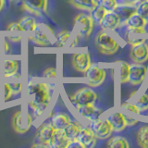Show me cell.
I'll return each instance as SVG.
<instances>
[{
  "instance_id": "obj_7",
  "label": "cell",
  "mask_w": 148,
  "mask_h": 148,
  "mask_svg": "<svg viewBox=\"0 0 148 148\" xmlns=\"http://www.w3.org/2000/svg\"><path fill=\"white\" fill-rule=\"evenodd\" d=\"M89 127L92 132L95 134L97 139H101V140H105L111 136L113 132L112 126L110 125L109 121L106 119H96L95 120L90 121Z\"/></svg>"
},
{
  "instance_id": "obj_12",
  "label": "cell",
  "mask_w": 148,
  "mask_h": 148,
  "mask_svg": "<svg viewBox=\"0 0 148 148\" xmlns=\"http://www.w3.org/2000/svg\"><path fill=\"white\" fill-rule=\"evenodd\" d=\"M130 57L134 63H145L148 60V45L143 42L139 45H132L130 49Z\"/></svg>"
},
{
  "instance_id": "obj_19",
  "label": "cell",
  "mask_w": 148,
  "mask_h": 148,
  "mask_svg": "<svg viewBox=\"0 0 148 148\" xmlns=\"http://www.w3.org/2000/svg\"><path fill=\"white\" fill-rule=\"evenodd\" d=\"M71 121V117L63 112H59L55 114L51 118L50 124L55 130H64L68 126V124Z\"/></svg>"
},
{
  "instance_id": "obj_44",
  "label": "cell",
  "mask_w": 148,
  "mask_h": 148,
  "mask_svg": "<svg viewBox=\"0 0 148 148\" xmlns=\"http://www.w3.org/2000/svg\"><path fill=\"white\" fill-rule=\"evenodd\" d=\"M4 6H5V0H0V12L2 11Z\"/></svg>"
},
{
  "instance_id": "obj_3",
  "label": "cell",
  "mask_w": 148,
  "mask_h": 148,
  "mask_svg": "<svg viewBox=\"0 0 148 148\" xmlns=\"http://www.w3.org/2000/svg\"><path fill=\"white\" fill-rule=\"evenodd\" d=\"M95 27V21L90 15L80 13L74 18V29L77 32L78 37L88 38L92 32Z\"/></svg>"
},
{
  "instance_id": "obj_2",
  "label": "cell",
  "mask_w": 148,
  "mask_h": 148,
  "mask_svg": "<svg viewBox=\"0 0 148 148\" xmlns=\"http://www.w3.org/2000/svg\"><path fill=\"white\" fill-rule=\"evenodd\" d=\"M95 45L101 54L111 56L116 54L119 49V43L106 31L101 30L97 32L95 38Z\"/></svg>"
},
{
  "instance_id": "obj_41",
  "label": "cell",
  "mask_w": 148,
  "mask_h": 148,
  "mask_svg": "<svg viewBox=\"0 0 148 148\" xmlns=\"http://www.w3.org/2000/svg\"><path fill=\"white\" fill-rule=\"evenodd\" d=\"M83 148V146L82 145V143L79 142L78 140H72L71 141V143H69V146L68 148Z\"/></svg>"
},
{
  "instance_id": "obj_22",
  "label": "cell",
  "mask_w": 148,
  "mask_h": 148,
  "mask_svg": "<svg viewBox=\"0 0 148 148\" xmlns=\"http://www.w3.org/2000/svg\"><path fill=\"white\" fill-rule=\"evenodd\" d=\"M69 3L78 9L89 12H91L98 4L96 0H69Z\"/></svg>"
},
{
  "instance_id": "obj_10",
  "label": "cell",
  "mask_w": 148,
  "mask_h": 148,
  "mask_svg": "<svg viewBox=\"0 0 148 148\" xmlns=\"http://www.w3.org/2000/svg\"><path fill=\"white\" fill-rule=\"evenodd\" d=\"M32 40L35 42L37 45L48 46L52 45V41L50 39V30L44 24H37L34 31L32 32Z\"/></svg>"
},
{
  "instance_id": "obj_24",
  "label": "cell",
  "mask_w": 148,
  "mask_h": 148,
  "mask_svg": "<svg viewBox=\"0 0 148 148\" xmlns=\"http://www.w3.org/2000/svg\"><path fill=\"white\" fill-rule=\"evenodd\" d=\"M18 69V62L15 59H6L4 61V76L5 78H11Z\"/></svg>"
},
{
  "instance_id": "obj_13",
  "label": "cell",
  "mask_w": 148,
  "mask_h": 148,
  "mask_svg": "<svg viewBox=\"0 0 148 148\" xmlns=\"http://www.w3.org/2000/svg\"><path fill=\"white\" fill-rule=\"evenodd\" d=\"M113 12L119 17L120 22L123 23L132 15L136 13V5L135 3H129V2L119 3L116 7Z\"/></svg>"
},
{
  "instance_id": "obj_35",
  "label": "cell",
  "mask_w": 148,
  "mask_h": 148,
  "mask_svg": "<svg viewBox=\"0 0 148 148\" xmlns=\"http://www.w3.org/2000/svg\"><path fill=\"white\" fill-rule=\"evenodd\" d=\"M120 106H121L122 108L126 109L127 111H129V112H132L135 115H139L141 113L140 109L137 108L136 105L132 104V103H130V102H123V103L120 105Z\"/></svg>"
},
{
  "instance_id": "obj_26",
  "label": "cell",
  "mask_w": 148,
  "mask_h": 148,
  "mask_svg": "<svg viewBox=\"0 0 148 148\" xmlns=\"http://www.w3.org/2000/svg\"><path fill=\"white\" fill-rule=\"evenodd\" d=\"M106 145L111 148H129L130 147V143L127 139L120 135L111 137L108 141Z\"/></svg>"
},
{
  "instance_id": "obj_17",
  "label": "cell",
  "mask_w": 148,
  "mask_h": 148,
  "mask_svg": "<svg viewBox=\"0 0 148 148\" xmlns=\"http://www.w3.org/2000/svg\"><path fill=\"white\" fill-rule=\"evenodd\" d=\"M120 21L119 17L112 12H106L104 18L100 23V27L103 31H114L120 25Z\"/></svg>"
},
{
  "instance_id": "obj_27",
  "label": "cell",
  "mask_w": 148,
  "mask_h": 148,
  "mask_svg": "<svg viewBox=\"0 0 148 148\" xmlns=\"http://www.w3.org/2000/svg\"><path fill=\"white\" fill-rule=\"evenodd\" d=\"M137 143L143 148H148V125H143L136 134Z\"/></svg>"
},
{
  "instance_id": "obj_21",
  "label": "cell",
  "mask_w": 148,
  "mask_h": 148,
  "mask_svg": "<svg viewBox=\"0 0 148 148\" xmlns=\"http://www.w3.org/2000/svg\"><path fill=\"white\" fill-rule=\"evenodd\" d=\"M8 39L12 42H18L21 41L22 36V29L18 24V22H12L8 27Z\"/></svg>"
},
{
  "instance_id": "obj_39",
  "label": "cell",
  "mask_w": 148,
  "mask_h": 148,
  "mask_svg": "<svg viewBox=\"0 0 148 148\" xmlns=\"http://www.w3.org/2000/svg\"><path fill=\"white\" fill-rule=\"evenodd\" d=\"M124 118H125V121H126V125L127 127H133L138 123V120L135 119L132 117H130V116L127 115H124Z\"/></svg>"
},
{
  "instance_id": "obj_37",
  "label": "cell",
  "mask_w": 148,
  "mask_h": 148,
  "mask_svg": "<svg viewBox=\"0 0 148 148\" xmlns=\"http://www.w3.org/2000/svg\"><path fill=\"white\" fill-rule=\"evenodd\" d=\"M44 78H56L57 77V69L55 68H48L44 71Z\"/></svg>"
},
{
  "instance_id": "obj_9",
  "label": "cell",
  "mask_w": 148,
  "mask_h": 148,
  "mask_svg": "<svg viewBox=\"0 0 148 148\" xmlns=\"http://www.w3.org/2000/svg\"><path fill=\"white\" fill-rule=\"evenodd\" d=\"M48 0H22V7L26 11L37 17L47 13Z\"/></svg>"
},
{
  "instance_id": "obj_33",
  "label": "cell",
  "mask_w": 148,
  "mask_h": 148,
  "mask_svg": "<svg viewBox=\"0 0 148 148\" xmlns=\"http://www.w3.org/2000/svg\"><path fill=\"white\" fill-rule=\"evenodd\" d=\"M96 1L106 9V12L114 11V9L119 4L117 0H96Z\"/></svg>"
},
{
  "instance_id": "obj_40",
  "label": "cell",
  "mask_w": 148,
  "mask_h": 148,
  "mask_svg": "<svg viewBox=\"0 0 148 148\" xmlns=\"http://www.w3.org/2000/svg\"><path fill=\"white\" fill-rule=\"evenodd\" d=\"M11 89H12V95H18L21 91V82H14L10 83Z\"/></svg>"
},
{
  "instance_id": "obj_1",
  "label": "cell",
  "mask_w": 148,
  "mask_h": 148,
  "mask_svg": "<svg viewBox=\"0 0 148 148\" xmlns=\"http://www.w3.org/2000/svg\"><path fill=\"white\" fill-rule=\"evenodd\" d=\"M28 103L34 109L35 117H39L49 106L52 92L49 84L43 82H30L28 85Z\"/></svg>"
},
{
  "instance_id": "obj_14",
  "label": "cell",
  "mask_w": 148,
  "mask_h": 148,
  "mask_svg": "<svg viewBox=\"0 0 148 148\" xmlns=\"http://www.w3.org/2000/svg\"><path fill=\"white\" fill-rule=\"evenodd\" d=\"M77 140L82 143L83 148H92L96 145L97 137L89 127H82Z\"/></svg>"
},
{
  "instance_id": "obj_34",
  "label": "cell",
  "mask_w": 148,
  "mask_h": 148,
  "mask_svg": "<svg viewBox=\"0 0 148 148\" xmlns=\"http://www.w3.org/2000/svg\"><path fill=\"white\" fill-rule=\"evenodd\" d=\"M135 105H136L137 108L140 109L141 112L148 110V95L147 94H142L140 95V97L137 99Z\"/></svg>"
},
{
  "instance_id": "obj_23",
  "label": "cell",
  "mask_w": 148,
  "mask_h": 148,
  "mask_svg": "<svg viewBox=\"0 0 148 148\" xmlns=\"http://www.w3.org/2000/svg\"><path fill=\"white\" fill-rule=\"evenodd\" d=\"M82 126L81 123H79L78 121H72L71 120L68 124V126L64 129V131L66 132L69 140L72 141V140H77L79 134H80L82 131Z\"/></svg>"
},
{
  "instance_id": "obj_43",
  "label": "cell",
  "mask_w": 148,
  "mask_h": 148,
  "mask_svg": "<svg viewBox=\"0 0 148 148\" xmlns=\"http://www.w3.org/2000/svg\"><path fill=\"white\" fill-rule=\"evenodd\" d=\"M5 52H6V53L9 52V46H8V43L7 41L5 42Z\"/></svg>"
},
{
  "instance_id": "obj_16",
  "label": "cell",
  "mask_w": 148,
  "mask_h": 148,
  "mask_svg": "<svg viewBox=\"0 0 148 148\" xmlns=\"http://www.w3.org/2000/svg\"><path fill=\"white\" fill-rule=\"evenodd\" d=\"M106 119L108 120L110 125L112 126L113 132H120L127 128L124 114H122L121 112H112L106 117Z\"/></svg>"
},
{
  "instance_id": "obj_46",
  "label": "cell",
  "mask_w": 148,
  "mask_h": 148,
  "mask_svg": "<svg viewBox=\"0 0 148 148\" xmlns=\"http://www.w3.org/2000/svg\"><path fill=\"white\" fill-rule=\"evenodd\" d=\"M7 1H9V2H10V1H12V0H7Z\"/></svg>"
},
{
  "instance_id": "obj_15",
  "label": "cell",
  "mask_w": 148,
  "mask_h": 148,
  "mask_svg": "<svg viewBox=\"0 0 148 148\" xmlns=\"http://www.w3.org/2000/svg\"><path fill=\"white\" fill-rule=\"evenodd\" d=\"M76 109L78 111V113L80 114L82 118L88 119L89 121H92V120H95L96 119L100 118V116L103 113V111L99 108H97L94 104L79 106H76Z\"/></svg>"
},
{
  "instance_id": "obj_5",
  "label": "cell",
  "mask_w": 148,
  "mask_h": 148,
  "mask_svg": "<svg viewBox=\"0 0 148 148\" xmlns=\"http://www.w3.org/2000/svg\"><path fill=\"white\" fill-rule=\"evenodd\" d=\"M84 76L88 85L91 87H98L105 82L106 72L98 64L94 63L91 64L89 69H87L86 72H84Z\"/></svg>"
},
{
  "instance_id": "obj_29",
  "label": "cell",
  "mask_w": 148,
  "mask_h": 148,
  "mask_svg": "<svg viewBox=\"0 0 148 148\" xmlns=\"http://www.w3.org/2000/svg\"><path fill=\"white\" fill-rule=\"evenodd\" d=\"M119 65V77L120 83H127L129 82V73H130V65L129 63L125 61H117Z\"/></svg>"
},
{
  "instance_id": "obj_8",
  "label": "cell",
  "mask_w": 148,
  "mask_h": 148,
  "mask_svg": "<svg viewBox=\"0 0 148 148\" xmlns=\"http://www.w3.org/2000/svg\"><path fill=\"white\" fill-rule=\"evenodd\" d=\"M147 66L140 63H134L130 66L129 82L132 85H139L145 81L147 75Z\"/></svg>"
},
{
  "instance_id": "obj_4",
  "label": "cell",
  "mask_w": 148,
  "mask_h": 148,
  "mask_svg": "<svg viewBox=\"0 0 148 148\" xmlns=\"http://www.w3.org/2000/svg\"><path fill=\"white\" fill-rule=\"evenodd\" d=\"M96 99H97L96 92L92 88L89 87L81 88L75 94L69 97V100H71V104L75 106V108L79 106L95 104Z\"/></svg>"
},
{
  "instance_id": "obj_18",
  "label": "cell",
  "mask_w": 148,
  "mask_h": 148,
  "mask_svg": "<svg viewBox=\"0 0 148 148\" xmlns=\"http://www.w3.org/2000/svg\"><path fill=\"white\" fill-rule=\"evenodd\" d=\"M71 140L67 136L64 130H56L51 141V147L53 148H68Z\"/></svg>"
},
{
  "instance_id": "obj_42",
  "label": "cell",
  "mask_w": 148,
  "mask_h": 148,
  "mask_svg": "<svg viewBox=\"0 0 148 148\" xmlns=\"http://www.w3.org/2000/svg\"><path fill=\"white\" fill-rule=\"evenodd\" d=\"M137 92H138V90H134V91H132V92H131V94L129 95V99L132 98V97H133L134 95H135L137 94Z\"/></svg>"
},
{
  "instance_id": "obj_6",
  "label": "cell",
  "mask_w": 148,
  "mask_h": 148,
  "mask_svg": "<svg viewBox=\"0 0 148 148\" xmlns=\"http://www.w3.org/2000/svg\"><path fill=\"white\" fill-rule=\"evenodd\" d=\"M55 131L56 130L51 126L50 123L43 124L35 134L32 147H51V141Z\"/></svg>"
},
{
  "instance_id": "obj_38",
  "label": "cell",
  "mask_w": 148,
  "mask_h": 148,
  "mask_svg": "<svg viewBox=\"0 0 148 148\" xmlns=\"http://www.w3.org/2000/svg\"><path fill=\"white\" fill-rule=\"evenodd\" d=\"M12 89L10 86V83L6 82L5 83V101H8L10 99V97L12 96Z\"/></svg>"
},
{
  "instance_id": "obj_25",
  "label": "cell",
  "mask_w": 148,
  "mask_h": 148,
  "mask_svg": "<svg viewBox=\"0 0 148 148\" xmlns=\"http://www.w3.org/2000/svg\"><path fill=\"white\" fill-rule=\"evenodd\" d=\"M22 112L21 110L17 111V112L14 114L13 118H12V127L15 130V132L18 133H25L29 128L23 126V122H22Z\"/></svg>"
},
{
  "instance_id": "obj_32",
  "label": "cell",
  "mask_w": 148,
  "mask_h": 148,
  "mask_svg": "<svg viewBox=\"0 0 148 148\" xmlns=\"http://www.w3.org/2000/svg\"><path fill=\"white\" fill-rule=\"evenodd\" d=\"M71 32L69 31H61L59 32V34L57 35V40H56V46H58V47H63V46H65V45H66L69 40L71 39Z\"/></svg>"
},
{
  "instance_id": "obj_28",
  "label": "cell",
  "mask_w": 148,
  "mask_h": 148,
  "mask_svg": "<svg viewBox=\"0 0 148 148\" xmlns=\"http://www.w3.org/2000/svg\"><path fill=\"white\" fill-rule=\"evenodd\" d=\"M18 24H20L22 31L24 32H32L37 25L34 18H32L31 16H26L24 18H22L18 21Z\"/></svg>"
},
{
  "instance_id": "obj_45",
  "label": "cell",
  "mask_w": 148,
  "mask_h": 148,
  "mask_svg": "<svg viewBox=\"0 0 148 148\" xmlns=\"http://www.w3.org/2000/svg\"><path fill=\"white\" fill-rule=\"evenodd\" d=\"M138 0H124V2H129V3H136Z\"/></svg>"
},
{
  "instance_id": "obj_11",
  "label": "cell",
  "mask_w": 148,
  "mask_h": 148,
  "mask_svg": "<svg viewBox=\"0 0 148 148\" xmlns=\"http://www.w3.org/2000/svg\"><path fill=\"white\" fill-rule=\"evenodd\" d=\"M71 63L75 71L81 73H84L91 66V57L87 52H80L73 54Z\"/></svg>"
},
{
  "instance_id": "obj_31",
  "label": "cell",
  "mask_w": 148,
  "mask_h": 148,
  "mask_svg": "<svg viewBox=\"0 0 148 148\" xmlns=\"http://www.w3.org/2000/svg\"><path fill=\"white\" fill-rule=\"evenodd\" d=\"M106 14V10L101 6V5L97 4V6L92 9L91 11V17L94 20L95 23H97V24H100L102 20L104 18L105 15Z\"/></svg>"
},
{
  "instance_id": "obj_30",
  "label": "cell",
  "mask_w": 148,
  "mask_h": 148,
  "mask_svg": "<svg viewBox=\"0 0 148 148\" xmlns=\"http://www.w3.org/2000/svg\"><path fill=\"white\" fill-rule=\"evenodd\" d=\"M136 5V13L148 23V0H138Z\"/></svg>"
},
{
  "instance_id": "obj_36",
  "label": "cell",
  "mask_w": 148,
  "mask_h": 148,
  "mask_svg": "<svg viewBox=\"0 0 148 148\" xmlns=\"http://www.w3.org/2000/svg\"><path fill=\"white\" fill-rule=\"evenodd\" d=\"M145 41H146L145 38H135V37H132V36H127V43L131 46L139 45L141 43H143V42H145Z\"/></svg>"
},
{
  "instance_id": "obj_20",
  "label": "cell",
  "mask_w": 148,
  "mask_h": 148,
  "mask_svg": "<svg viewBox=\"0 0 148 148\" xmlns=\"http://www.w3.org/2000/svg\"><path fill=\"white\" fill-rule=\"evenodd\" d=\"M123 24L128 29H137V28H145L147 25V22L140 15L135 13L130 17L127 21H125Z\"/></svg>"
}]
</instances>
